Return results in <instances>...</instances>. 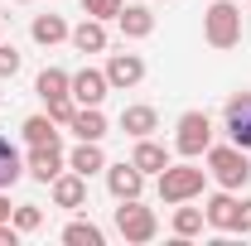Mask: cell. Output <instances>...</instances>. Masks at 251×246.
Listing matches in <instances>:
<instances>
[{"label": "cell", "mask_w": 251, "mask_h": 246, "mask_svg": "<svg viewBox=\"0 0 251 246\" xmlns=\"http://www.w3.org/2000/svg\"><path fill=\"white\" fill-rule=\"evenodd\" d=\"M237 203H242V198H237L232 188L213 193V198L203 203V217H208V227H213V232H232V222H237Z\"/></svg>", "instance_id": "cell-14"}, {"label": "cell", "mask_w": 251, "mask_h": 246, "mask_svg": "<svg viewBox=\"0 0 251 246\" xmlns=\"http://www.w3.org/2000/svg\"><path fill=\"white\" fill-rule=\"evenodd\" d=\"M101 73H106L111 87L126 92V87H140V82H145V58H140V53H111Z\"/></svg>", "instance_id": "cell-8"}, {"label": "cell", "mask_w": 251, "mask_h": 246, "mask_svg": "<svg viewBox=\"0 0 251 246\" xmlns=\"http://www.w3.org/2000/svg\"><path fill=\"white\" fill-rule=\"evenodd\" d=\"M130 164H135L145 179H150V174L159 179V174L169 169V150H164V145H155L150 135H140V140H135V150H130Z\"/></svg>", "instance_id": "cell-12"}, {"label": "cell", "mask_w": 251, "mask_h": 246, "mask_svg": "<svg viewBox=\"0 0 251 246\" xmlns=\"http://www.w3.org/2000/svg\"><path fill=\"white\" fill-rule=\"evenodd\" d=\"M68 169H73V174H82V179H92V174H106L101 140H77V145L68 150Z\"/></svg>", "instance_id": "cell-11"}, {"label": "cell", "mask_w": 251, "mask_h": 246, "mask_svg": "<svg viewBox=\"0 0 251 246\" xmlns=\"http://www.w3.org/2000/svg\"><path fill=\"white\" fill-rule=\"evenodd\" d=\"M20 130H25V140H29V145H53V140H58V121H53L49 111L25 116V125H20Z\"/></svg>", "instance_id": "cell-22"}, {"label": "cell", "mask_w": 251, "mask_h": 246, "mask_svg": "<svg viewBox=\"0 0 251 246\" xmlns=\"http://www.w3.org/2000/svg\"><path fill=\"white\" fill-rule=\"evenodd\" d=\"M0 246H20V227L15 222H0Z\"/></svg>", "instance_id": "cell-30"}, {"label": "cell", "mask_w": 251, "mask_h": 246, "mask_svg": "<svg viewBox=\"0 0 251 246\" xmlns=\"http://www.w3.org/2000/svg\"><path fill=\"white\" fill-rule=\"evenodd\" d=\"M20 5H29V0H20Z\"/></svg>", "instance_id": "cell-32"}, {"label": "cell", "mask_w": 251, "mask_h": 246, "mask_svg": "<svg viewBox=\"0 0 251 246\" xmlns=\"http://www.w3.org/2000/svg\"><path fill=\"white\" fill-rule=\"evenodd\" d=\"M63 169H68L63 140H53V145H29V154H25V174H29L34 184H53Z\"/></svg>", "instance_id": "cell-6"}, {"label": "cell", "mask_w": 251, "mask_h": 246, "mask_svg": "<svg viewBox=\"0 0 251 246\" xmlns=\"http://www.w3.org/2000/svg\"><path fill=\"white\" fill-rule=\"evenodd\" d=\"M203 227H208L203 208H184V203H174V237H179V242H193V237H203Z\"/></svg>", "instance_id": "cell-21"}, {"label": "cell", "mask_w": 251, "mask_h": 246, "mask_svg": "<svg viewBox=\"0 0 251 246\" xmlns=\"http://www.w3.org/2000/svg\"><path fill=\"white\" fill-rule=\"evenodd\" d=\"M101 242H106V232H101L97 222H82V217H77V222L63 227V246H101Z\"/></svg>", "instance_id": "cell-24"}, {"label": "cell", "mask_w": 251, "mask_h": 246, "mask_svg": "<svg viewBox=\"0 0 251 246\" xmlns=\"http://www.w3.org/2000/svg\"><path fill=\"white\" fill-rule=\"evenodd\" d=\"M20 179H25V154H20L5 135H0V188L20 184Z\"/></svg>", "instance_id": "cell-23"}, {"label": "cell", "mask_w": 251, "mask_h": 246, "mask_svg": "<svg viewBox=\"0 0 251 246\" xmlns=\"http://www.w3.org/2000/svg\"><path fill=\"white\" fill-rule=\"evenodd\" d=\"M106 92H111V82H106L101 68H82V73H73V101H77V106H101Z\"/></svg>", "instance_id": "cell-9"}, {"label": "cell", "mask_w": 251, "mask_h": 246, "mask_svg": "<svg viewBox=\"0 0 251 246\" xmlns=\"http://www.w3.org/2000/svg\"><path fill=\"white\" fill-rule=\"evenodd\" d=\"M34 92L44 97V101H53V97H73V73H63V68H44V73L34 77Z\"/></svg>", "instance_id": "cell-19"}, {"label": "cell", "mask_w": 251, "mask_h": 246, "mask_svg": "<svg viewBox=\"0 0 251 246\" xmlns=\"http://www.w3.org/2000/svg\"><path fill=\"white\" fill-rule=\"evenodd\" d=\"M116 25H121L126 39H150L155 34V15H150V5H121Z\"/></svg>", "instance_id": "cell-15"}, {"label": "cell", "mask_w": 251, "mask_h": 246, "mask_svg": "<svg viewBox=\"0 0 251 246\" xmlns=\"http://www.w3.org/2000/svg\"><path fill=\"white\" fill-rule=\"evenodd\" d=\"M208 145H213V121H208V111H184V116H179V135H174V150L184 154V159H198Z\"/></svg>", "instance_id": "cell-5"}, {"label": "cell", "mask_w": 251, "mask_h": 246, "mask_svg": "<svg viewBox=\"0 0 251 246\" xmlns=\"http://www.w3.org/2000/svg\"><path fill=\"white\" fill-rule=\"evenodd\" d=\"M49 188H53V203L68 208V213H77V208L87 203V179H82V174H73V169H63Z\"/></svg>", "instance_id": "cell-13"}, {"label": "cell", "mask_w": 251, "mask_h": 246, "mask_svg": "<svg viewBox=\"0 0 251 246\" xmlns=\"http://www.w3.org/2000/svg\"><path fill=\"white\" fill-rule=\"evenodd\" d=\"M116 232H121L126 242L145 246V242L159 237V217H155V208H145L140 198H126L121 208H116Z\"/></svg>", "instance_id": "cell-4"}, {"label": "cell", "mask_w": 251, "mask_h": 246, "mask_svg": "<svg viewBox=\"0 0 251 246\" xmlns=\"http://www.w3.org/2000/svg\"><path fill=\"white\" fill-rule=\"evenodd\" d=\"M29 34H34V44H39V49H53V44H63L73 29H68V20H63V15H34Z\"/></svg>", "instance_id": "cell-18"}, {"label": "cell", "mask_w": 251, "mask_h": 246, "mask_svg": "<svg viewBox=\"0 0 251 246\" xmlns=\"http://www.w3.org/2000/svg\"><path fill=\"white\" fill-rule=\"evenodd\" d=\"M20 49H15V44H0V77H15V73H20Z\"/></svg>", "instance_id": "cell-28"}, {"label": "cell", "mask_w": 251, "mask_h": 246, "mask_svg": "<svg viewBox=\"0 0 251 246\" xmlns=\"http://www.w3.org/2000/svg\"><path fill=\"white\" fill-rule=\"evenodd\" d=\"M232 232L251 237V198H242V203H237V222H232Z\"/></svg>", "instance_id": "cell-29"}, {"label": "cell", "mask_w": 251, "mask_h": 246, "mask_svg": "<svg viewBox=\"0 0 251 246\" xmlns=\"http://www.w3.org/2000/svg\"><path fill=\"white\" fill-rule=\"evenodd\" d=\"M155 125H159V111H155V106H126V111H121V130L130 135V140L150 135Z\"/></svg>", "instance_id": "cell-20"}, {"label": "cell", "mask_w": 251, "mask_h": 246, "mask_svg": "<svg viewBox=\"0 0 251 246\" xmlns=\"http://www.w3.org/2000/svg\"><path fill=\"white\" fill-rule=\"evenodd\" d=\"M44 106H49V116H53L58 125H68V121H73V111H77L73 97H53V101H44Z\"/></svg>", "instance_id": "cell-27"}, {"label": "cell", "mask_w": 251, "mask_h": 246, "mask_svg": "<svg viewBox=\"0 0 251 246\" xmlns=\"http://www.w3.org/2000/svg\"><path fill=\"white\" fill-rule=\"evenodd\" d=\"M10 213H15V208H10V198H5V188H0V222H10Z\"/></svg>", "instance_id": "cell-31"}, {"label": "cell", "mask_w": 251, "mask_h": 246, "mask_svg": "<svg viewBox=\"0 0 251 246\" xmlns=\"http://www.w3.org/2000/svg\"><path fill=\"white\" fill-rule=\"evenodd\" d=\"M203 159H208V174H213L222 188L237 193V188L251 184V150H242V145H208Z\"/></svg>", "instance_id": "cell-1"}, {"label": "cell", "mask_w": 251, "mask_h": 246, "mask_svg": "<svg viewBox=\"0 0 251 246\" xmlns=\"http://www.w3.org/2000/svg\"><path fill=\"white\" fill-rule=\"evenodd\" d=\"M10 222L20 227V237H25V232H39V227H44V208H34V203H20V208L10 213Z\"/></svg>", "instance_id": "cell-25"}, {"label": "cell", "mask_w": 251, "mask_h": 246, "mask_svg": "<svg viewBox=\"0 0 251 246\" xmlns=\"http://www.w3.org/2000/svg\"><path fill=\"white\" fill-rule=\"evenodd\" d=\"M203 39L213 49H237L242 44V10L232 0H213L208 15H203Z\"/></svg>", "instance_id": "cell-3"}, {"label": "cell", "mask_w": 251, "mask_h": 246, "mask_svg": "<svg viewBox=\"0 0 251 246\" xmlns=\"http://www.w3.org/2000/svg\"><path fill=\"white\" fill-rule=\"evenodd\" d=\"M203 184H208V169H198V164H169L164 174H159V203H193V198H203Z\"/></svg>", "instance_id": "cell-2"}, {"label": "cell", "mask_w": 251, "mask_h": 246, "mask_svg": "<svg viewBox=\"0 0 251 246\" xmlns=\"http://www.w3.org/2000/svg\"><path fill=\"white\" fill-rule=\"evenodd\" d=\"M106 188H111V198H116V203H126V198H140L145 174H140L130 159H121V164H106Z\"/></svg>", "instance_id": "cell-10"}, {"label": "cell", "mask_w": 251, "mask_h": 246, "mask_svg": "<svg viewBox=\"0 0 251 246\" xmlns=\"http://www.w3.org/2000/svg\"><path fill=\"white\" fill-rule=\"evenodd\" d=\"M68 44H73L77 53H106V25H101V20H92V15H87V20H82L77 29L68 34Z\"/></svg>", "instance_id": "cell-16"}, {"label": "cell", "mask_w": 251, "mask_h": 246, "mask_svg": "<svg viewBox=\"0 0 251 246\" xmlns=\"http://www.w3.org/2000/svg\"><path fill=\"white\" fill-rule=\"evenodd\" d=\"M222 121H227L232 145L251 150V92H232V97H227V111H222Z\"/></svg>", "instance_id": "cell-7"}, {"label": "cell", "mask_w": 251, "mask_h": 246, "mask_svg": "<svg viewBox=\"0 0 251 246\" xmlns=\"http://www.w3.org/2000/svg\"><path fill=\"white\" fill-rule=\"evenodd\" d=\"M68 130H73L77 140H101V135H106V116H101V106H77L73 121H68Z\"/></svg>", "instance_id": "cell-17"}, {"label": "cell", "mask_w": 251, "mask_h": 246, "mask_svg": "<svg viewBox=\"0 0 251 246\" xmlns=\"http://www.w3.org/2000/svg\"><path fill=\"white\" fill-rule=\"evenodd\" d=\"M121 5H126V0H82V10H87L92 20H101V25H106V20H116V15H121Z\"/></svg>", "instance_id": "cell-26"}]
</instances>
